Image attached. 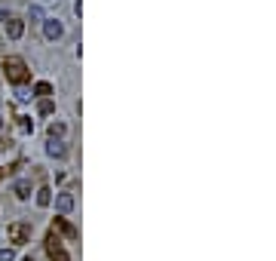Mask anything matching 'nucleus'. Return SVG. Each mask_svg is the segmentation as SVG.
Wrapping results in <instances>:
<instances>
[{"mask_svg":"<svg viewBox=\"0 0 276 261\" xmlns=\"http://www.w3.org/2000/svg\"><path fill=\"white\" fill-rule=\"evenodd\" d=\"M46 154L49 157H65V144L59 139H49V144H46Z\"/></svg>","mask_w":276,"mask_h":261,"instance_id":"nucleus-7","label":"nucleus"},{"mask_svg":"<svg viewBox=\"0 0 276 261\" xmlns=\"http://www.w3.org/2000/svg\"><path fill=\"white\" fill-rule=\"evenodd\" d=\"M46 249H49V258H52V261H68V252L59 246V237H55V234L46 237Z\"/></svg>","mask_w":276,"mask_h":261,"instance_id":"nucleus-3","label":"nucleus"},{"mask_svg":"<svg viewBox=\"0 0 276 261\" xmlns=\"http://www.w3.org/2000/svg\"><path fill=\"white\" fill-rule=\"evenodd\" d=\"M22 261H34V258H22Z\"/></svg>","mask_w":276,"mask_h":261,"instance_id":"nucleus-16","label":"nucleus"},{"mask_svg":"<svg viewBox=\"0 0 276 261\" xmlns=\"http://www.w3.org/2000/svg\"><path fill=\"white\" fill-rule=\"evenodd\" d=\"M0 126H3V117H0Z\"/></svg>","mask_w":276,"mask_h":261,"instance_id":"nucleus-17","label":"nucleus"},{"mask_svg":"<svg viewBox=\"0 0 276 261\" xmlns=\"http://www.w3.org/2000/svg\"><path fill=\"white\" fill-rule=\"evenodd\" d=\"M59 135H65V123H52V126H49V139H59Z\"/></svg>","mask_w":276,"mask_h":261,"instance_id":"nucleus-12","label":"nucleus"},{"mask_svg":"<svg viewBox=\"0 0 276 261\" xmlns=\"http://www.w3.org/2000/svg\"><path fill=\"white\" fill-rule=\"evenodd\" d=\"M16 197L19 200H28L31 197V185H28V181H16Z\"/></svg>","mask_w":276,"mask_h":261,"instance_id":"nucleus-10","label":"nucleus"},{"mask_svg":"<svg viewBox=\"0 0 276 261\" xmlns=\"http://www.w3.org/2000/svg\"><path fill=\"white\" fill-rule=\"evenodd\" d=\"M55 206H59V212H62V215H68V212L74 209V197H71V194H59V200H55Z\"/></svg>","mask_w":276,"mask_h":261,"instance_id":"nucleus-6","label":"nucleus"},{"mask_svg":"<svg viewBox=\"0 0 276 261\" xmlns=\"http://www.w3.org/2000/svg\"><path fill=\"white\" fill-rule=\"evenodd\" d=\"M0 261H16V255H13V249H0Z\"/></svg>","mask_w":276,"mask_h":261,"instance_id":"nucleus-14","label":"nucleus"},{"mask_svg":"<svg viewBox=\"0 0 276 261\" xmlns=\"http://www.w3.org/2000/svg\"><path fill=\"white\" fill-rule=\"evenodd\" d=\"M49 203H52V190H49V188H40V190H37V206L46 209Z\"/></svg>","mask_w":276,"mask_h":261,"instance_id":"nucleus-9","label":"nucleus"},{"mask_svg":"<svg viewBox=\"0 0 276 261\" xmlns=\"http://www.w3.org/2000/svg\"><path fill=\"white\" fill-rule=\"evenodd\" d=\"M3 71H6V80L9 83H25L28 80V65L19 59V55H9L3 62Z\"/></svg>","mask_w":276,"mask_h":261,"instance_id":"nucleus-1","label":"nucleus"},{"mask_svg":"<svg viewBox=\"0 0 276 261\" xmlns=\"http://www.w3.org/2000/svg\"><path fill=\"white\" fill-rule=\"evenodd\" d=\"M55 228H59L65 237H71V240H74V237H77V228H74V224H68L65 218H55Z\"/></svg>","mask_w":276,"mask_h":261,"instance_id":"nucleus-8","label":"nucleus"},{"mask_svg":"<svg viewBox=\"0 0 276 261\" xmlns=\"http://www.w3.org/2000/svg\"><path fill=\"white\" fill-rule=\"evenodd\" d=\"M34 95H40V98L52 95V86H49V83H37V86H34Z\"/></svg>","mask_w":276,"mask_h":261,"instance_id":"nucleus-11","label":"nucleus"},{"mask_svg":"<svg viewBox=\"0 0 276 261\" xmlns=\"http://www.w3.org/2000/svg\"><path fill=\"white\" fill-rule=\"evenodd\" d=\"M6 234H9V243L22 246V243H28V237H31V224L28 221H13L6 228Z\"/></svg>","mask_w":276,"mask_h":261,"instance_id":"nucleus-2","label":"nucleus"},{"mask_svg":"<svg viewBox=\"0 0 276 261\" xmlns=\"http://www.w3.org/2000/svg\"><path fill=\"white\" fill-rule=\"evenodd\" d=\"M3 22H6V34L13 40H19L22 34H25V22H22V19H3Z\"/></svg>","mask_w":276,"mask_h":261,"instance_id":"nucleus-5","label":"nucleus"},{"mask_svg":"<svg viewBox=\"0 0 276 261\" xmlns=\"http://www.w3.org/2000/svg\"><path fill=\"white\" fill-rule=\"evenodd\" d=\"M49 111H52V101L43 98V101H40V114H49Z\"/></svg>","mask_w":276,"mask_h":261,"instance_id":"nucleus-15","label":"nucleus"},{"mask_svg":"<svg viewBox=\"0 0 276 261\" xmlns=\"http://www.w3.org/2000/svg\"><path fill=\"white\" fill-rule=\"evenodd\" d=\"M19 129H22V132H34V123H31V117H22Z\"/></svg>","mask_w":276,"mask_h":261,"instance_id":"nucleus-13","label":"nucleus"},{"mask_svg":"<svg viewBox=\"0 0 276 261\" xmlns=\"http://www.w3.org/2000/svg\"><path fill=\"white\" fill-rule=\"evenodd\" d=\"M43 34H46V40H59L62 34H65V28H62L59 19H46L43 22Z\"/></svg>","mask_w":276,"mask_h":261,"instance_id":"nucleus-4","label":"nucleus"}]
</instances>
